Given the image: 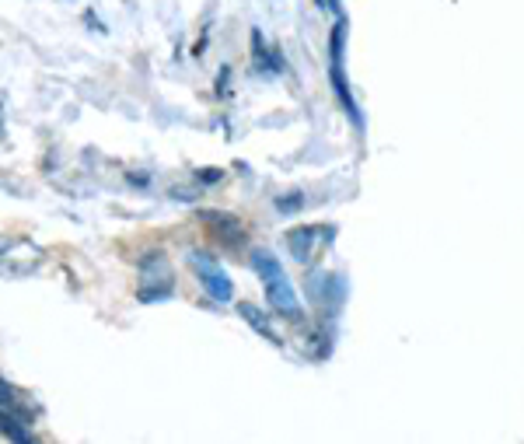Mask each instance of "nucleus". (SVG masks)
I'll return each mask as SVG.
<instances>
[{
	"mask_svg": "<svg viewBox=\"0 0 524 444\" xmlns=\"http://www.w3.org/2000/svg\"><path fill=\"white\" fill-rule=\"evenodd\" d=\"M189 263H193L196 277H200V284L207 287L210 298H217V301H228L231 298V291H235V287H231V277L214 263V259L207 256V252H193V259H189Z\"/></svg>",
	"mask_w": 524,
	"mask_h": 444,
	"instance_id": "3",
	"label": "nucleus"
},
{
	"mask_svg": "<svg viewBox=\"0 0 524 444\" xmlns=\"http://www.w3.org/2000/svg\"><path fill=\"white\" fill-rule=\"evenodd\" d=\"M0 406H4V410H11V413H18V417H25V403H21L18 392H14L11 385L4 382V378H0Z\"/></svg>",
	"mask_w": 524,
	"mask_h": 444,
	"instance_id": "8",
	"label": "nucleus"
},
{
	"mask_svg": "<svg viewBox=\"0 0 524 444\" xmlns=\"http://www.w3.org/2000/svg\"><path fill=\"white\" fill-rule=\"evenodd\" d=\"M343 46H346V25H339L336 32H332V88H336L343 109L350 112V119L360 126V109L350 95V81H346V67H343Z\"/></svg>",
	"mask_w": 524,
	"mask_h": 444,
	"instance_id": "2",
	"label": "nucleus"
},
{
	"mask_svg": "<svg viewBox=\"0 0 524 444\" xmlns=\"http://www.w3.org/2000/svg\"><path fill=\"white\" fill-rule=\"evenodd\" d=\"M252 270L259 273L262 287H266L269 305H273L280 315H287V319H297V315H301V301H297V294H294V287H290L287 273H283L280 259H273L266 249H256L252 252Z\"/></svg>",
	"mask_w": 524,
	"mask_h": 444,
	"instance_id": "1",
	"label": "nucleus"
},
{
	"mask_svg": "<svg viewBox=\"0 0 524 444\" xmlns=\"http://www.w3.org/2000/svg\"><path fill=\"white\" fill-rule=\"evenodd\" d=\"M238 312H242V319L249 322L252 329H259V333L266 336L269 343H280V340H276V333H273V326H269L266 312H259V308H256V305H249V301H245V305H238Z\"/></svg>",
	"mask_w": 524,
	"mask_h": 444,
	"instance_id": "6",
	"label": "nucleus"
},
{
	"mask_svg": "<svg viewBox=\"0 0 524 444\" xmlns=\"http://www.w3.org/2000/svg\"><path fill=\"white\" fill-rule=\"evenodd\" d=\"M203 217H207V221H214V224H221V228H217V235H221V238L228 235L231 245L242 242V228H238L235 217H228V214H203Z\"/></svg>",
	"mask_w": 524,
	"mask_h": 444,
	"instance_id": "7",
	"label": "nucleus"
},
{
	"mask_svg": "<svg viewBox=\"0 0 524 444\" xmlns=\"http://www.w3.org/2000/svg\"><path fill=\"white\" fill-rule=\"evenodd\" d=\"M301 207V200L297 196H283V200H276V210H283V214H290V210Z\"/></svg>",
	"mask_w": 524,
	"mask_h": 444,
	"instance_id": "9",
	"label": "nucleus"
},
{
	"mask_svg": "<svg viewBox=\"0 0 524 444\" xmlns=\"http://www.w3.org/2000/svg\"><path fill=\"white\" fill-rule=\"evenodd\" d=\"M0 434H7V438L18 441V444L35 441L32 431H28V424H25V417H18V413L4 410V406H0Z\"/></svg>",
	"mask_w": 524,
	"mask_h": 444,
	"instance_id": "5",
	"label": "nucleus"
},
{
	"mask_svg": "<svg viewBox=\"0 0 524 444\" xmlns=\"http://www.w3.org/2000/svg\"><path fill=\"white\" fill-rule=\"evenodd\" d=\"M336 238V228H294L287 235V245H290V256L297 259V263H308L311 256H315V245L318 242H332Z\"/></svg>",
	"mask_w": 524,
	"mask_h": 444,
	"instance_id": "4",
	"label": "nucleus"
}]
</instances>
